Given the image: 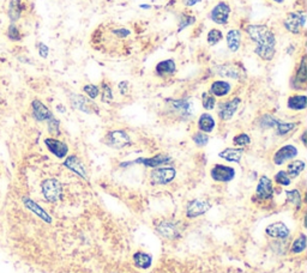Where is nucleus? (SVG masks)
I'll return each mask as SVG.
<instances>
[{"mask_svg":"<svg viewBox=\"0 0 307 273\" xmlns=\"http://www.w3.org/2000/svg\"><path fill=\"white\" fill-rule=\"evenodd\" d=\"M246 32L256 43V55L264 61L273 60L276 54L277 41L272 29L263 24H251L246 27Z\"/></svg>","mask_w":307,"mask_h":273,"instance_id":"nucleus-1","label":"nucleus"},{"mask_svg":"<svg viewBox=\"0 0 307 273\" xmlns=\"http://www.w3.org/2000/svg\"><path fill=\"white\" fill-rule=\"evenodd\" d=\"M306 25V12L305 11H294L290 12L283 20V27L292 34L299 35L304 30Z\"/></svg>","mask_w":307,"mask_h":273,"instance_id":"nucleus-2","label":"nucleus"},{"mask_svg":"<svg viewBox=\"0 0 307 273\" xmlns=\"http://www.w3.org/2000/svg\"><path fill=\"white\" fill-rule=\"evenodd\" d=\"M230 12H232V10H230L228 4L226 2H220L211 9L210 13H209V18L216 24L225 25L228 23Z\"/></svg>","mask_w":307,"mask_h":273,"instance_id":"nucleus-3","label":"nucleus"},{"mask_svg":"<svg viewBox=\"0 0 307 273\" xmlns=\"http://www.w3.org/2000/svg\"><path fill=\"white\" fill-rule=\"evenodd\" d=\"M106 144L113 149H122V147L129 146L131 144V139L128 133L121 129L110 132L106 135Z\"/></svg>","mask_w":307,"mask_h":273,"instance_id":"nucleus-4","label":"nucleus"},{"mask_svg":"<svg viewBox=\"0 0 307 273\" xmlns=\"http://www.w3.org/2000/svg\"><path fill=\"white\" fill-rule=\"evenodd\" d=\"M42 192L47 200L56 201L61 196V185L58 180L48 179L42 183Z\"/></svg>","mask_w":307,"mask_h":273,"instance_id":"nucleus-5","label":"nucleus"},{"mask_svg":"<svg viewBox=\"0 0 307 273\" xmlns=\"http://www.w3.org/2000/svg\"><path fill=\"white\" fill-rule=\"evenodd\" d=\"M211 178L215 180V181L220 182H228L230 180L234 179L236 176V170L233 168L227 167V165L222 164H216L214 168L211 169Z\"/></svg>","mask_w":307,"mask_h":273,"instance_id":"nucleus-6","label":"nucleus"},{"mask_svg":"<svg viewBox=\"0 0 307 273\" xmlns=\"http://www.w3.org/2000/svg\"><path fill=\"white\" fill-rule=\"evenodd\" d=\"M240 102L241 100L239 97H234L233 100L228 101V102L221 103L219 107V116L225 121L230 120L233 118V115L236 114L238 108H239Z\"/></svg>","mask_w":307,"mask_h":273,"instance_id":"nucleus-7","label":"nucleus"},{"mask_svg":"<svg viewBox=\"0 0 307 273\" xmlns=\"http://www.w3.org/2000/svg\"><path fill=\"white\" fill-rule=\"evenodd\" d=\"M175 178V169L173 168H157L154 169L151 172V179L155 183H160V185H165V183L171 182L173 179Z\"/></svg>","mask_w":307,"mask_h":273,"instance_id":"nucleus-8","label":"nucleus"},{"mask_svg":"<svg viewBox=\"0 0 307 273\" xmlns=\"http://www.w3.org/2000/svg\"><path fill=\"white\" fill-rule=\"evenodd\" d=\"M298 156V149L294 145H284L274 154V163L276 165L283 164L288 160Z\"/></svg>","mask_w":307,"mask_h":273,"instance_id":"nucleus-9","label":"nucleus"},{"mask_svg":"<svg viewBox=\"0 0 307 273\" xmlns=\"http://www.w3.org/2000/svg\"><path fill=\"white\" fill-rule=\"evenodd\" d=\"M307 82V72H306V57L302 56V59L299 64L298 70L295 72L293 79H292V85L294 89H305Z\"/></svg>","mask_w":307,"mask_h":273,"instance_id":"nucleus-10","label":"nucleus"},{"mask_svg":"<svg viewBox=\"0 0 307 273\" xmlns=\"http://www.w3.org/2000/svg\"><path fill=\"white\" fill-rule=\"evenodd\" d=\"M176 72V64L173 59L160 61L155 67V73L158 77H172Z\"/></svg>","mask_w":307,"mask_h":273,"instance_id":"nucleus-11","label":"nucleus"},{"mask_svg":"<svg viewBox=\"0 0 307 273\" xmlns=\"http://www.w3.org/2000/svg\"><path fill=\"white\" fill-rule=\"evenodd\" d=\"M47 147L53 154H56L58 158H64L67 154L68 147L65 143L60 142V140L53 139V138H47L45 140Z\"/></svg>","mask_w":307,"mask_h":273,"instance_id":"nucleus-12","label":"nucleus"},{"mask_svg":"<svg viewBox=\"0 0 307 273\" xmlns=\"http://www.w3.org/2000/svg\"><path fill=\"white\" fill-rule=\"evenodd\" d=\"M64 165L65 167H67L70 170H72L76 174L81 176L83 179H86L88 178V174H86V169H85V165L83 164V162L79 160L78 157L76 156H70L66 158V161L64 162Z\"/></svg>","mask_w":307,"mask_h":273,"instance_id":"nucleus-13","label":"nucleus"},{"mask_svg":"<svg viewBox=\"0 0 307 273\" xmlns=\"http://www.w3.org/2000/svg\"><path fill=\"white\" fill-rule=\"evenodd\" d=\"M32 114H34V118L36 120L39 121L50 120V119L53 118L50 110L39 100H35L34 102H32Z\"/></svg>","mask_w":307,"mask_h":273,"instance_id":"nucleus-14","label":"nucleus"},{"mask_svg":"<svg viewBox=\"0 0 307 273\" xmlns=\"http://www.w3.org/2000/svg\"><path fill=\"white\" fill-rule=\"evenodd\" d=\"M210 208V204L204 200H193L187 206V216L189 217H198V216L203 215Z\"/></svg>","mask_w":307,"mask_h":273,"instance_id":"nucleus-15","label":"nucleus"},{"mask_svg":"<svg viewBox=\"0 0 307 273\" xmlns=\"http://www.w3.org/2000/svg\"><path fill=\"white\" fill-rule=\"evenodd\" d=\"M226 40H227V47H228L230 52L233 53L238 52L241 47V40H243V37H241V31L238 30V29H232V30L227 32Z\"/></svg>","mask_w":307,"mask_h":273,"instance_id":"nucleus-16","label":"nucleus"},{"mask_svg":"<svg viewBox=\"0 0 307 273\" xmlns=\"http://www.w3.org/2000/svg\"><path fill=\"white\" fill-rule=\"evenodd\" d=\"M273 193L274 188L270 179L266 178V176H262L257 186L258 197L262 198V199H269V198L273 197Z\"/></svg>","mask_w":307,"mask_h":273,"instance_id":"nucleus-17","label":"nucleus"},{"mask_svg":"<svg viewBox=\"0 0 307 273\" xmlns=\"http://www.w3.org/2000/svg\"><path fill=\"white\" fill-rule=\"evenodd\" d=\"M232 90L230 83L226 81H215L210 86V95L216 97H225Z\"/></svg>","mask_w":307,"mask_h":273,"instance_id":"nucleus-18","label":"nucleus"},{"mask_svg":"<svg viewBox=\"0 0 307 273\" xmlns=\"http://www.w3.org/2000/svg\"><path fill=\"white\" fill-rule=\"evenodd\" d=\"M169 162H171V157L166 156V154H156V156L151 158H140V160L136 161V163H142L150 168H157L162 164L169 163Z\"/></svg>","mask_w":307,"mask_h":273,"instance_id":"nucleus-19","label":"nucleus"},{"mask_svg":"<svg viewBox=\"0 0 307 273\" xmlns=\"http://www.w3.org/2000/svg\"><path fill=\"white\" fill-rule=\"evenodd\" d=\"M266 233L273 237H280V239H286L290 235V230L283 223H274L266 228Z\"/></svg>","mask_w":307,"mask_h":273,"instance_id":"nucleus-20","label":"nucleus"},{"mask_svg":"<svg viewBox=\"0 0 307 273\" xmlns=\"http://www.w3.org/2000/svg\"><path fill=\"white\" fill-rule=\"evenodd\" d=\"M198 128L201 129V132H205V133H210L214 131L215 128L214 118L208 113L202 114L200 119H198Z\"/></svg>","mask_w":307,"mask_h":273,"instance_id":"nucleus-21","label":"nucleus"},{"mask_svg":"<svg viewBox=\"0 0 307 273\" xmlns=\"http://www.w3.org/2000/svg\"><path fill=\"white\" fill-rule=\"evenodd\" d=\"M219 74L223 75V77L228 78H234L239 79L241 77V67L240 66H234V65H222L218 68Z\"/></svg>","mask_w":307,"mask_h":273,"instance_id":"nucleus-22","label":"nucleus"},{"mask_svg":"<svg viewBox=\"0 0 307 273\" xmlns=\"http://www.w3.org/2000/svg\"><path fill=\"white\" fill-rule=\"evenodd\" d=\"M243 153H244L243 149H230V147H228V149L223 150L222 152H220L219 156L228 162L240 163V160H241V157H243Z\"/></svg>","mask_w":307,"mask_h":273,"instance_id":"nucleus-23","label":"nucleus"},{"mask_svg":"<svg viewBox=\"0 0 307 273\" xmlns=\"http://www.w3.org/2000/svg\"><path fill=\"white\" fill-rule=\"evenodd\" d=\"M71 102H72V106L77 108L79 110L84 111V113H90V111H92L93 103L90 102L89 100H86L84 96H81V95L72 96Z\"/></svg>","mask_w":307,"mask_h":273,"instance_id":"nucleus-24","label":"nucleus"},{"mask_svg":"<svg viewBox=\"0 0 307 273\" xmlns=\"http://www.w3.org/2000/svg\"><path fill=\"white\" fill-rule=\"evenodd\" d=\"M307 99L305 95H294L288 99L287 106L293 110H302L306 108Z\"/></svg>","mask_w":307,"mask_h":273,"instance_id":"nucleus-25","label":"nucleus"},{"mask_svg":"<svg viewBox=\"0 0 307 273\" xmlns=\"http://www.w3.org/2000/svg\"><path fill=\"white\" fill-rule=\"evenodd\" d=\"M24 10V5L22 4L21 0H11L10 9H9V16L11 21H17L21 17L22 11Z\"/></svg>","mask_w":307,"mask_h":273,"instance_id":"nucleus-26","label":"nucleus"},{"mask_svg":"<svg viewBox=\"0 0 307 273\" xmlns=\"http://www.w3.org/2000/svg\"><path fill=\"white\" fill-rule=\"evenodd\" d=\"M297 126H298L297 122H282V121L277 120L275 127L274 128H276L277 134L284 135V134H287V133H290L291 131H293Z\"/></svg>","mask_w":307,"mask_h":273,"instance_id":"nucleus-27","label":"nucleus"},{"mask_svg":"<svg viewBox=\"0 0 307 273\" xmlns=\"http://www.w3.org/2000/svg\"><path fill=\"white\" fill-rule=\"evenodd\" d=\"M305 169V163L302 161H293L292 163L288 164L287 171L291 178H297L300 172Z\"/></svg>","mask_w":307,"mask_h":273,"instance_id":"nucleus-28","label":"nucleus"},{"mask_svg":"<svg viewBox=\"0 0 307 273\" xmlns=\"http://www.w3.org/2000/svg\"><path fill=\"white\" fill-rule=\"evenodd\" d=\"M171 106L182 115H187L190 113V103L185 100H174L171 102Z\"/></svg>","mask_w":307,"mask_h":273,"instance_id":"nucleus-29","label":"nucleus"},{"mask_svg":"<svg viewBox=\"0 0 307 273\" xmlns=\"http://www.w3.org/2000/svg\"><path fill=\"white\" fill-rule=\"evenodd\" d=\"M135 264L140 268H148L151 265V257L146 253H137L133 257Z\"/></svg>","mask_w":307,"mask_h":273,"instance_id":"nucleus-30","label":"nucleus"},{"mask_svg":"<svg viewBox=\"0 0 307 273\" xmlns=\"http://www.w3.org/2000/svg\"><path fill=\"white\" fill-rule=\"evenodd\" d=\"M194 23H196V17H194V16H191V14H187V13L180 14L179 24H178V31L180 32L182 30H184V29L190 27V25H193Z\"/></svg>","mask_w":307,"mask_h":273,"instance_id":"nucleus-31","label":"nucleus"},{"mask_svg":"<svg viewBox=\"0 0 307 273\" xmlns=\"http://www.w3.org/2000/svg\"><path fill=\"white\" fill-rule=\"evenodd\" d=\"M222 38H223V34L221 30H219V29H211V30L208 32L207 40H208L209 46L218 45Z\"/></svg>","mask_w":307,"mask_h":273,"instance_id":"nucleus-32","label":"nucleus"},{"mask_svg":"<svg viewBox=\"0 0 307 273\" xmlns=\"http://www.w3.org/2000/svg\"><path fill=\"white\" fill-rule=\"evenodd\" d=\"M306 248V236L302 233L300 237H298L297 240L294 241L293 246H292V251L293 253H300Z\"/></svg>","mask_w":307,"mask_h":273,"instance_id":"nucleus-33","label":"nucleus"},{"mask_svg":"<svg viewBox=\"0 0 307 273\" xmlns=\"http://www.w3.org/2000/svg\"><path fill=\"white\" fill-rule=\"evenodd\" d=\"M83 91L86 93V96H88L89 99L95 100L96 97L99 96L100 89H99V86L95 85V84H86V85L83 86Z\"/></svg>","mask_w":307,"mask_h":273,"instance_id":"nucleus-34","label":"nucleus"},{"mask_svg":"<svg viewBox=\"0 0 307 273\" xmlns=\"http://www.w3.org/2000/svg\"><path fill=\"white\" fill-rule=\"evenodd\" d=\"M158 230H160L161 233H164L165 236L167 237H174L176 233V229L175 226L171 224V223H165V224H162L160 228H158Z\"/></svg>","mask_w":307,"mask_h":273,"instance_id":"nucleus-35","label":"nucleus"},{"mask_svg":"<svg viewBox=\"0 0 307 273\" xmlns=\"http://www.w3.org/2000/svg\"><path fill=\"white\" fill-rule=\"evenodd\" d=\"M233 142L236 145L243 147L245 145H248V144L251 143V139H250V136L246 134V133H241V134H238L237 136H234Z\"/></svg>","mask_w":307,"mask_h":273,"instance_id":"nucleus-36","label":"nucleus"},{"mask_svg":"<svg viewBox=\"0 0 307 273\" xmlns=\"http://www.w3.org/2000/svg\"><path fill=\"white\" fill-rule=\"evenodd\" d=\"M202 97H203V107L205 108V109L210 110V109H212V108L215 107L216 100H215L214 96L209 95L208 92H204L203 96H202Z\"/></svg>","mask_w":307,"mask_h":273,"instance_id":"nucleus-37","label":"nucleus"},{"mask_svg":"<svg viewBox=\"0 0 307 273\" xmlns=\"http://www.w3.org/2000/svg\"><path fill=\"white\" fill-rule=\"evenodd\" d=\"M192 139L198 146H205L209 142V136L207 134H204L203 132H197L196 134L193 135Z\"/></svg>","mask_w":307,"mask_h":273,"instance_id":"nucleus-38","label":"nucleus"},{"mask_svg":"<svg viewBox=\"0 0 307 273\" xmlns=\"http://www.w3.org/2000/svg\"><path fill=\"white\" fill-rule=\"evenodd\" d=\"M287 197H288V200L292 201L295 206H300L301 204V198H300V193L298 192L297 189L294 190H290V192H287Z\"/></svg>","mask_w":307,"mask_h":273,"instance_id":"nucleus-39","label":"nucleus"},{"mask_svg":"<svg viewBox=\"0 0 307 273\" xmlns=\"http://www.w3.org/2000/svg\"><path fill=\"white\" fill-rule=\"evenodd\" d=\"M275 180L277 183H280V185H282V186H288L291 183V179L288 178V174L283 170L277 172V174L275 175Z\"/></svg>","mask_w":307,"mask_h":273,"instance_id":"nucleus-40","label":"nucleus"},{"mask_svg":"<svg viewBox=\"0 0 307 273\" xmlns=\"http://www.w3.org/2000/svg\"><path fill=\"white\" fill-rule=\"evenodd\" d=\"M25 203H27V205H28V207H30L32 211H35L36 213H38L40 217H42L43 219H45V221H47V222H50V219H49V217H47V215H46V212L43 211V210H41V208L40 207H38L36 206V205L32 203V201H30V200H25Z\"/></svg>","mask_w":307,"mask_h":273,"instance_id":"nucleus-41","label":"nucleus"},{"mask_svg":"<svg viewBox=\"0 0 307 273\" xmlns=\"http://www.w3.org/2000/svg\"><path fill=\"white\" fill-rule=\"evenodd\" d=\"M113 100V93H112V89L108 84L102 85V101L103 102H111Z\"/></svg>","mask_w":307,"mask_h":273,"instance_id":"nucleus-42","label":"nucleus"},{"mask_svg":"<svg viewBox=\"0 0 307 273\" xmlns=\"http://www.w3.org/2000/svg\"><path fill=\"white\" fill-rule=\"evenodd\" d=\"M7 36H9L11 40H13V41H18V40H21L22 35L16 25L12 24V25H10L9 30H7Z\"/></svg>","mask_w":307,"mask_h":273,"instance_id":"nucleus-43","label":"nucleus"},{"mask_svg":"<svg viewBox=\"0 0 307 273\" xmlns=\"http://www.w3.org/2000/svg\"><path fill=\"white\" fill-rule=\"evenodd\" d=\"M113 34L117 36L118 38H126L129 37L130 34H131V31L129 30L128 28H117V29H113Z\"/></svg>","mask_w":307,"mask_h":273,"instance_id":"nucleus-44","label":"nucleus"},{"mask_svg":"<svg viewBox=\"0 0 307 273\" xmlns=\"http://www.w3.org/2000/svg\"><path fill=\"white\" fill-rule=\"evenodd\" d=\"M48 121H49V124H48L49 132L54 133V134H58V132H59V131H58V129H59V121H57L54 118H52Z\"/></svg>","mask_w":307,"mask_h":273,"instance_id":"nucleus-45","label":"nucleus"},{"mask_svg":"<svg viewBox=\"0 0 307 273\" xmlns=\"http://www.w3.org/2000/svg\"><path fill=\"white\" fill-rule=\"evenodd\" d=\"M48 53H49V48L47 47L45 43H40L39 45V54L41 55L42 57H47L48 56Z\"/></svg>","mask_w":307,"mask_h":273,"instance_id":"nucleus-46","label":"nucleus"},{"mask_svg":"<svg viewBox=\"0 0 307 273\" xmlns=\"http://www.w3.org/2000/svg\"><path fill=\"white\" fill-rule=\"evenodd\" d=\"M118 88H119V90H120V92L122 93V95H125L126 91H128V89H129V83L128 82L119 83Z\"/></svg>","mask_w":307,"mask_h":273,"instance_id":"nucleus-47","label":"nucleus"},{"mask_svg":"<svg viewBox=\"0 0 307 273\" xmlns=\"http://www.w3.org/2000/svg\"><path fill=\"white\" fill-rule=\"evenodd\" d=\"M200 2H201V0H183L184 5L189 6V7L194 6V5H196V4H198Z\"/></svg>","mask_w":307,"mask_h":273,"instance_id":"nucleus-48","label":"nucleus"},{"mask_svg":"<svg viewBox=\"0 0 307 273\" xmlns=\"http://www.w3.org/2000/svg\"><path fill=\"white\" fill-rule=\"evenodd\" d=\"M305 135H306V132H304V134H302L301 139H302V143H304V145L306 144V140H305Z\"/></svg>","mask_w":307,"mask_h":273,"instance_id":"nucleus-49","label":"nucleus"},{"mask_svg":"<svg viewBox=\"0 0 307 273\" xmlns=\"http://www.w3.org/2000/svg\"><path fill=\"white\" fill-rule=\"evenodd\" d=\"M273 2H275L277 4H282L284 2V0H273Z\"/></svg>","mask_w":307,"mask_h":273,"instance_id":"nucleus-50","label":"nucleus"},{"mask_svg":"<svg viewBox=\"0 0 307 273\" xmlns=\"http://www.w3.org/2000/svg\"><path fill=\"white\" fill-rule=\"evenodd\" d=\"M140 7H142V9H149V5H140Z\"/></svg>","mask_w":307,"mask_h":273,"instance_id":"nucleus-51","label":"nucleus"}]
</instances>
